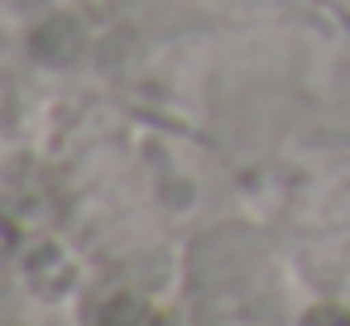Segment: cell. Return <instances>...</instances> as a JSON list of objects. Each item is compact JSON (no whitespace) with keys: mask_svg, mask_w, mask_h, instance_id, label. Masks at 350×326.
I'll return each instance as SVG.
<instances>
[{"mask_svg":"<svg viewBox=\"0 0 350 326\" xmlns=\"http://www.w3.org/2000/svg\"><path fill=\"white\" fill-rule=\"evenodd\" d=\"M29 278L39 283V293H49V297H58L68 283H72V264L63 259V249L58 245H34V254H29Z\"/></svg>","mask_w":350,"mask_h":326,"instance_id":"obj_3","label":"cell"},{"mask_svg":"<svg viewBox=\"0 0 350 326\" xmlns=\"http://www.w3.org/2000/svg\"><path fill=\"white\" fill-rule=\"evenodd\" d=\"M29 49H34V58L63 68V63H77V58H82L87 29H82V20H72V15H49V20L29 34Z\"/></svg>","mask_w":350,"mask_h":326,"instance_id":"obj_1","label":"cell"},{"mask_svg":"<svg viewBox=\"0 0 350 326\" xmlns=\"http://www.w3.org/2000/svg\"><path fill=\"white\" fill-rule=\"evenodd\" d=\"M92 326H163V316H159L144 297L116 293V297H106V302L96 307V321H92Z\"/></svg>","mask_w":350,"mask_h":326,"instance_id":"obj_2","label":"cell"},{"mask_svg":"<svg viewBox=\"0 0 350 326\" xmlns=\"http://www.w3.org/2000/svg\"><path fill=\"white\" fill-rule=\"evenodd\" d=\"M302 326H350V312L345 307H312L302 316Z\"/></svg>","mask_w":350,"mask_h":326,"instance_id":"obj_4","label":"cell"}]
</instances>
